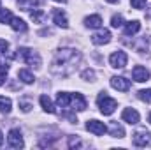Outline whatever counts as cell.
<instances>
[{"label":"cell","instance_id":"cell-1","mask_svg":"<svg viewBox=\"0 0 151 150\" xmlns=\"http://www.w3.org/2000/svg\"><path fill=\"white\" fill-rule=\"evenodd\" d=\"M81 58V53L76 51L72 48H63V50H58L56 51V57L53 60V66H51V71L55 74H62V76H67L74 66L79 62Z\"/></svg>","mask_w":151,"mask_h":150},{"label":"cell","instance_id":"cell-2","mask_svg":"<svg viewBox=\"0 0 151 150\" xmlns=\"http://www.w3.org/2000/svg\"><path fill=\"white\" fill-rule=\"evenodd\" d=\"M14 58H19V60L27 62L28 66H32V67H35V69L40 67V57H39L34 50H28V48H18V53L14 55Z\"/></svg>","mask_w":151,"mask_h":150},{"label":"cell","instance_id":"cell-3","mask_svg":"<svg viewBox=\"0 0 151 150\" xmlns=\"http://www.w3.org/2000/svg\"><path fill=\"white\" fill-rule=\"evenodd\" d=\"M97 104H99L100 111L104 113V115H113L114 110L118 108V103H116L114 99H111L106 92L99 94V97H97Z\"/></svg>","mask_w":151,"mask_h":150},{"label":"cell","instance_id":"cell-4","mask_svg":"<svg viewBox=\"0 0 151 150\" xmlns=\"http://www.w3.org/2000/svg\"><path fill=\"white\" fill-rule=\"evenodd\" d=\"M109 62H111V66L114 69H123L127 66V62H128V57H127L125 51H114L109 57Z\"/></svg>","mask_w":151,"mask_h":150},{"label":"cell","instance_id":"cell-5","mask_svg":"<svg viewBox=\"0 0 151 150\" xmlns=\"http://www.w3.org/2000/svg\"><path fill=\"white\" fill-rule=\"evenodd\" d=\"M7 141H9V147H12V149H23V145H25L19 129H11L9 136H7Z\"/></svg>","mask_w":151,"mask_h":150},{"label":"cell","instance_id":"cell-6","mask_svg":"<svg viewBox=\"0 0 151 150\" xmlns=\"http://www.w3.org/2000/svg\"><path fill=\"white\" fill-rule=\"evenodd\" d=\"M86 129L90 133H93L95 136H102L107 133V127L104 125V122H99V120H88L86 122Z\"/></svg>","mask_w":151,"mask_h":150},{"label":"cell","instance_id":"cell-7","mask_svg":"<svg viewBox=\"0 0 151 150\" xmlns=\"http://www.w3.org/2000/svg\"><path fill=\"white\" fill-rule=\"evenodd\" d=\"M132 141H134L135 147H146V145L151 143V134L148 131H137V133L134 134Z\"/></svg>","mask_w":151,"mask_h":150},{"label":"cell","instance_id":"cell-8","mask_svg":"<svg viewBox=\"0 0 151 150\" xmlns=\"http://www.w3.org/2000/svg\"><path fill=\"white\" fill-rule=\"evenodd\" d=\"M111 87L114 90H119V92H127L130 88V81L123 76H113L111 78Z\"/></svg>","mask_w":151,"mask_h":150},{"label":"cell","instance_id":"cell-9","mask_svg":"<svg viewBox=\"0 0 151 150\" xmlns=\"http://www.w3.org/2000/svg\"><path fill=\"white\" fill-rule=\"evenodd\" d=\"M150 71L146 69V67H142V66H135L134 69H132V78L137 81V83H142V81H148L150 79Z\"/></svg>","mask_w":151,"mask_h":150},{"label":"cell","instance_id":"cell-10","mask_svg":"<svg viewBox=\"0 0 151 150\" xmlns=\"http://www.w3.org/2000/svg\"><path fill=\"white\" fill-rule=\"evenodd\" d=\"M121 118L127 122V124H130V125H135V124H139V113L135 111L134 108H127V110H123L121 113Z\"/></svg>","mask_w":151,"mask_h":150},{"label":"cell","instance_id":"cell-11","mask_svg":"<svg viewBox=\"0 0 151 150\" xmlns=\"http://www.w3.org/2000/svg\"><path fill=\"white\" fill-rule=\"evenodd\" d=\"M111 41V32L109 30H100L97 34L91 36V42L97 44V46H102V44H107Z\"/></svg>","mask_w":151,"mask_h":150},{"label":"cell","instance_id":"cell-12","mask_svg":"<svg viewBox=\"0 0 151 150\" xmlns=\"http://www.w3.org/2000/svg\"><path fill=\"white\" fill-rule=\"evenodd\" d=\"M70 104L74 106V110H77V111H84L86 110V99H84V95L83 94H74L72 95V99H70Z\"/></svg>","mask_w":151,"mask_h":150},{"label":"cell","instance_id":"cell-13","mask_svg":"<svg viewBox=\"0 0 151 150\" xmlns=\"http://www.w3.org/2000/svg\"><path fill=\"white\" fill-rule=\"evenodd\" d=\"M53 20H55V23H56L58 27H62V28H67V27H69V20H67L65 12L60 11V9L53 12Z\"/></svg>","mask_w":151,"mask_h":150},{"label":"cell","instance_id":"cell-14","mask_svg":"<svg viewBox=\"0 0 151 150\" xmlns=\"http://www.w3.org/2000/svg\"><path fill=\"white\" fill-rule=\"evenodd\" d=\"M84 25H86L88 28H100V27H102V18H100L99 14H91V16H88V18L84 20Z\"/></svg>","mask_w":151,"mask_h":150},{"label":"cell","instance_id":"cell-15","mask_svg":"<svg viewBox=\"0 0 151 150\" xmlns=\"http://www.w3.org/2000/svg\"><path fill=\"white\" fill-rule=\"evenodd\" d=\"M9 25H11L12 30H16V32H27V23H25L21 18H14V16H12V20H11Z\"/></svg>","mask_w":151,"mask_h":150},{"label":"cell","instance_id":"cell-16","mask_svg":"<svg viewBox=\"0 0 151 150\" xmlns=\"http://www.w3.org/2000/svg\"><path fill=\"white\" fill-rule=\"evenodd\" d=\"M139 30H141V23H139L137 20L128 21V23L125 25V34H127V36H134V34H137Z\"/></svg>","mask_w":151,"mask_h":150},{"label":"cell","instance_id":"cell-17","mask_svg":"<svg viewBox=\"0 0 151 150\" xmlns=\"http://www.w3.org/2000/svg\"><path fill=\"white\" fill-rule=\"evenodd\" d=\"M70 99H72V95L67 94V92H60V94L56 95V103H58L60 108H67V106L70 104Z\"/></svg>","mask_w":151,"mask_h":150},{"label":"cell","instance_id":"cell-18","mask_svg":"<svg viewBox=\"0 0 151 150\" xmlns=\"http://www.w3.org/2000/svg\"><path fill=\"white\" fill-rule=\"evenodd\" d=\"M39 5V0H18V7L21 11H32Z\"/></svg>","mask_w":151,"mask_h":150},{"label":"cell","instance_id":"cell-19","mask_svg":"<svg viewBox=\"0 0 151 150\" xmlns=\"http://www.w3.org/2000/svg\"><path fill=\"white\" fill-rule=\"evenodd\" d=\"M18 78H19L23 83H27V85H32V83L35 81L34 74H32L30 71H27V69H19V73H18Z\"/></svg>","mask_w":151,"mask_h":150},{"label":"cell","instance_id":"cell-20","mask_svg":"<svg viewBox=\"0 0 151 150\" xmlns=\"http://www.w3.org/2000/svg\"><path fill=\"white\" fill-rule=\"evenodd\" d=\"M109 133H111V136H114V138H123V136H125V129H123L118 122H113V124H111Z\"/></svg>","mask_w":151,"mask_h":150},{"label":"cell","instance_id":"cell-21","mask_svg":"<svg viewBox=\"0 0 151 150\" xmlns=\"http://www.w3.org/2000/svg\"><path fill=\"white\" fill-rule=\"evenodd\" d=\"M40 106H42V110L47 113H55V106H53V103H51V99L47 97V95H40Z\"/></svg>","mask_w":151,"mask_h":150},{"label":"cell","instance_id":"cell-22","mask_svg":"<svg viewBox=\"0 0 151 150\" xmlns=\"http://www.w3.org/2000/svg\"><path fill=\"white\" fill-rule=\"evenodd\" d=\"M11 106H12V103H11V99L9 97H0V113H9L11 111Z\"/></svg>","mask_w":151,"mask_h":150},{"label":"cell","instance_id":"cell-23","mask_svg":"<svg viewBox=\"0 0 151 150\" xmlns=\"http://www.w3.org/2000/svg\"><path fill=\"white\" fill-rule=\"evenodd\" d=\"M11 20H12L11 11H9V9L0 7V23H11Z\"/></svg>","mask_w":151,"mask_h":150},{"label":"cell","instance_id":"cell-24","mask_svg":"<svg viewBox=\"0 0 151 150\" xmlns=\"http://www.w3.org/2000/svg\"><path fill=\"white\" fill-rule=\"evenodd\" d=\"M44 11H40V9H34L32 12H30V18H32V21L34 23H40L42 20H44Z\"/></svg>","mask_w":151,"mask_h":150},{"label":"cell","instance_id":"cell-25","mask_svg":"<svg viewBox=\"0 0 151 150\" xmlns=\"http://www.w3.org/2000/svg\"><path fill=\"white\" fill-rule=\"evenodd\" d=\"M125 23H123V16L121 14H114L113 18H111V27L113 28H119V27H123Z\"/></svg>","mask_w":151,"mask_h":150},{"label":"cell","instance_id":"cell-26","mask_svg":"<svg viewBox=\"0 0 151 150\" xmlns=\"http://www.w3.org/2000/svg\"><path fill=\"white\" fill-rule=\"evenodd\" d=\"M137 97H139L141 101H144V103H151V88L141 90V92L137 94Z\"/></svg>","mask_w":151,"mask_h":150},{"label":"cell","instance_id":"cell-27","mask_svg":"<svg viewBox=\"0 0 151 150\" xmlns=\"http://www.w3.org/2000/svg\"><path fill=\"white\" fill-rule=\"evenodd\" d=\"M7 73H9V66L5 62H0V85H4V79H5Z\"/></svg>","mask_w":151,"mask_h":150},{"label":"cell","instance_id":"cell-28","mask_svg":"<svg viewBox=\"0 0 151 150\" xmlns=\"http://www.w3.org/2000/svg\"><path fill=\"white\" fill-rule=\"evenodd\" d=\"M19 108H21V111H25V113H28L34 106H32V103L30 101H27V99H21L19 101Z\"/></svg>","mask_w":151,"mask_h":150},{"label":"cell","instance_id":"cell-29","mask_svg":"<svg viewBox=\"0 0 151 150\" xmlns=\"http://www.w3.org/2000/svg\"><path fill=\"white\" fill-rule=\"evenodd\" d=\"M81 76H83V79H86V81H93V79H95V71L86 69V71H84Z\"/></svg>","mask_w":151,"mask_h":150},{"label":"cell","instance_id":"cell-30","mask_svg":"<svg viewBox=\"0 0 151 150\" xmlns=\"http://www.w3.org/2000/svg\"><path fill=\"white\" fill-rule=\"evenodd\" d=\"M130 4H132L134 9H142V7H146V0H130Z\"/></svg>","mask_w":151,"mask_h":150},{"label":"cell","instance_id":"cell-31","mask_svg":"<svg viewBox=\"0 0 151 150\" xmlns=\"http://www.w3.org/2000/svg\"><path fill=\"white\" fill-rule=\"evenodd\" d=\"M69 147H70V149L81 147V140H79V138H74V136H70V138H69Z\"/></svg>","mask_w":151,"mask_h":150},{"label":"cell","instance_id":"cell-32","mask_svg":"<svg viewBox=\"0 0 151 150\" xmlns=\"http://www.w3.org/2000/svg\"><path fill=\"white\" fill-rule=\"evenodd\" d=\"M7 50H9V42L4 41V39H0V55H5Z\"/></svg>","mask_w":151,"mask_h":150},{"label":"cell","instance_id":"cell-33","mask_svg":"<svg viewBox=\"0 0 151 150\" xmlns=\"http://www.w3.org/2000/svg\"><path fill=\"white\" fill-rule=\"evenodd\" d=\"M2 143H4V134H2V131H0V147H2Z\"/></svg>","mask_w":151,"mask_h":150},{"label":"cell","instance_id":"cell-34","mask_svg":"<svg viewBox=\"0 0 151 150\" xmlns=\"http://www.w3.org/2000/svg\"><path fill=\"white\" fill-rule=\"evenodd\" d=\"M109 4H116V2H119V0H107Z\"/></svg>","mask_w":151,"mask_h":150},{"label":"cell","instance_id":"cell-35","mask_svg":"<svg viewBox=\"0 0 151 150\" xmlns=\"http://www.w3.org/2000/svg\"><path fill=\"white\" fill-rule=\"evenodd\" d=\"M146 18H151V7H150V12L146 14Z\"/></svg>","mask_w":151,"mask_h":150},{"label":"cell","instance_id":"cell-36","mask_svg":"<svg viewBox=\"0 0 151 150\" xmlns=\"http://www.w3.org/2000/svg\"><path fill=\"white\" fill-rule=\"evenodd\" d=\"M148 120H150V124H151V113H150V117H148Z\"/></svg>","mask_w":151,"mask_h":150},{"label":"cell","instance_id":"cell-37","mask_svg":"<svg viewBox=\"0 0 151 150\" xmlns=\"http://www.w3.org/2000/svg\"><path fill=\"white\" fill-rule=\"evenodd\" d=\"M55 2H67V0H55Z\"/></svg>","mask_w":151,"mask_h":150}]
</instances>
